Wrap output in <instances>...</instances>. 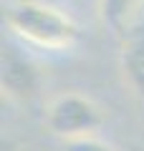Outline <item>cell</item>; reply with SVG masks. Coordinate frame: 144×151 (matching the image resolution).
<instances>
[{
    "instance_id": "1",
    "label": "cell",
    "mask_w": 144,
    "mask_h": 151,
    "mask_svg": "<svg viewBox=\"0 0 144 151\" xmlns=\"http://www.w3.org/2000/svg\"><path fill=\"white\" fill-rule=\"evenodd\" d=\"M15 38L41 50H68L81 40V25L61 8L41 0H15L5 10Z\"/></svg>"
},
{
    "instance_id": "2",
    "label": "cell",
    "mask_w": 144,
    "mask_h": 151,
    "mask_svg": "<svg viewBox=\"0 0 144 151\" xmlns=\"http://www.w3.org/2000/svg\"><path fill=\"white\" fill-rule=\"evenodd\" d=\"M101 121V108L84 93H61L46 108V124L51 134L66 141L94 136Z\"/></svg>"
},
{
    "instance_id": "3",
    "label": "cell",
    "mask_w": 144,
    "mask_h": 151,
    "mask_svg": "<svg viewBox=\"0 0 144 151\" xmlns=\"http://www.w3.org/2000/svg\"><path fill=\"white\" fill-rule=\"evenodd\" d=\"M3 91L15 101H31L38 93L41 78H38V68L28 55H23L15 48L3 50Z\"/></svg>"
},
{
    "instance_id": "4",
    "label": "cell",
    "mask_w": 144,
    "mask_h": 151,
    "mask_svg": "<svg viewBox=\"0 0 144 151\" xmlns=\"http://www.w3.org/2000/svg\"><path fill=\"white\" fill-rule=\"evenodd\" d=\"M124 83L132 93L144 101V23L134 20L121 35V53H119Z\"/></svg>"
},
{
    "instance_id": "5",
    "label": "cell",
    "mask_w": 144,
    "mask_h": 151,
    "mask_svg": "<svg viewBox=\"0 0 144 151\" xmlns=\"http://www.w3.org/2000/svg\"><path fill=\"white\" fill-rule=\"evenodd\" d=\"M144 0H99L101 20L111 28L114 33L124 35L127 28L134 23V15L139 13Z\"/></svg>"
},
{
    "instance_id": "6",
    "label": "cell",
    "mask_w": 144,
    "mask_h": 151,
    "mask_svg": "<svg viewBox=\"0 0 144 151\" xmlns=\"http://www.w3.org/2000/svg\"><path fill=\"white\" fill-rule=\"evenodd\" d=\"M63 151H116L111 144L96 139V136H81V139H71L66 141Z\"/></svg>"
}]
</instances>
